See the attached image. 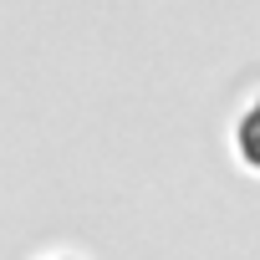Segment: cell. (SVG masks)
<instances>
[{"label":"cell","instance_id":"cell-1","mask_svg":"<svg viewBox=\"0 0 260 260\" xmlns=\"http://www.w3.org/2000/svg\"><path fill=\"white\" fill-rule=\"evenodd\" d=\"M235 148H240V158H245L250 169H260V97L245 107V117H240V127H235Z\"/></svg>","mask_w":260,"mask_h":260}]
</instances>
